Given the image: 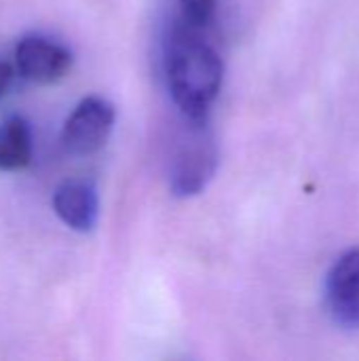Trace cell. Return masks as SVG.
Here are the masks:
<instances>
[{
    "mask_svg": "<svg viewBox=\"0 0 359 361\" xmlns=\"http://www.w3.org/2000/svg\"><path fill=\"white\" fill-rule=\"evenodd\" d=\"M114 118L116 112L108 99L97 95L85 97L63 125L61 131L63 148L76 157L97 152L106 144L114 127Z\"/></svg>",
    "mask_w": 359,
    "mask_h": 361,
    "instance_id": "3957f363",
    "label": "cell"
},
{
    "mask_svg": "<svg viewBox=\"0 0 359 361\" xmlns=\"http://www.w3.org/2000/svg\"><path fill=\"white\" fill-rule=\"evenodd\" d=\"M330 317L345 330H359V247L343 252L324 283Z\"/></svg>",
    "mask_w": 359,
    "mask_h": 361,
    "instance_id": "277c9868",
    "label": "cell"
},
{
    "mask_svg": "<svg viewBox=\"0 0 359 361\" xmlns=\"http://www.w3.org/2000/svg\"><path fill=\"white\" fill-rule=\"evenodd\" d=\"M199 27L182 21L167 42V82L176 106L184 118H207L214 99L220 93L224 66L218 51L205 42Z\"/></svg>",
    "mask_w": 359,
    "mask_h": 361,
    "instance_id": "6da1fadb",
    "label": "cell"
},
{
    "mask_svg": "<svg viewBox=\"0 0 359 361\" xmlns=\"http://www.w3.org/2000/svg\"><path fill=\"white\" fill-rule=\"evenodd\" d=\"M186 125L188 129L180 140L169 171V188L180 199L199 195L209 184L218 167V146L207 118H186Z\"/></svg>",
    "mask_w": 359,
    "mask_h": 361,
    "instance_id": "7a4b0ae2",
    "label": "cell"
},
{
    "mask_svg": "<svg viewBox=\"0 0 359 361\" xmlns=\"http://www.w3.org/2000/svg\"><path fill=\"white\" fill-rule=\"evenodd\" d=\"M15 66L21 78L36 85H53L72 68V53L53 38L30 34L17 42Z\"/></svg>",
    "mask_w": 359,
    "mask_h": 361,
    "instance_id": "5b68a950",
    "label": "cell"
},
{
    "mask_svg": "<svg viewBox=\"0 0 359 361\" xmlns=\"http://www.w3.org/2000/svg\"><path fill=\"white\" fill-rule=\"evenodd\" d=\"M32 161V131L21 116L0 123V171H21Z\"/></svg>",
    "mask_w": 359,
    "mask_h": 361,
    "instance_id": "52a82bcc",
    "label": "cell"
},
{
    "mask_svg": "<svg viewBox=\"0 0 359 361\" xmlns=\"http://www.w3.org/2000/svg\"><path fill=\"white\" fill-rule=\"evenodd\" d=\"M13 68L6 63V61H2L0 59V99L4 97V93L8 91V87H11V82H13Z\"/></svg>",
    "mask_w": 359,
    "mask_h": 361,
    "instance_id": "9c48e42d",
    "label": "cell"
},
{
    "mask_svg": "<svg viewBox=\"0 0 359 361\" xmlns=\"http://www.w3.org/2000/svg\"><path fill=\"white\" fill-rule=\"evenodd\" d=\"M182 8V21L195 25V27H205L216 13V0H178Z\"/></svg>",
    "mask_w": 359,
    "mask_h": 361,
    "instance_id": "ba28073f",
    "label": "cell"
},
{
    "mask_svg": "<svg viewBox=\"0 0 359 361\" xmlns=\"http://www.w3.org/2000/svg\"><path fill=\"white\" fill-rule=\"evenodd\" d=\"M53 209L59 220L78 233H89L97 224L99 201L89 182L70 180L63 182L53 195Z\"/></svg>",
    "mask_w": 359,
    "mask_h": 361,
    "instance_id": "8992f818",
    "label": "cell"
}]
</instances>
